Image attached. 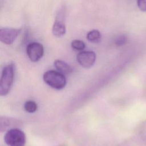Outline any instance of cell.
<instances>
[{
  "label": "cell",
  "mask_w": 146,
  "mask_h": 146,
  "mask_svg": "<svg viewBox=\"0 0 146 146\" xmlns=\"http://www.w3.org/2000/svg\"><path fill=\"white\" fill-rule=\"evenodd\" d=\"M26 53L31 61L34 62H38L43 55V46L38 42L30 43L26 47Z\"/></svg>",
  "instance_id": "277c9868"
},
{
  "label": "cell",
  "mask_w": 146,
  "mask_h": 146,
  "mask_svg": "<svg viewBox=\"0 0 146 146\" xmlns=\"http://www.w3.org/2000/svg\"><path fill=\"white\" fill-rule=\"evenodd\" d=\"M21 29L2 28L0 29V40L6 44H11L15 40Z\"/></svg>",
  "instance_id": "8992f818"
},
{
  "label": "cell",
  "mask_w": 146,
  "mask_h": 146,
  "mask_svg": "<svg viewBox=\"0 0 146 146\" xmlns=\"http://www.w3.org/2000/svg\"><path fill=\"white\" fill-rule=\"evenodd\" d=\"M4 141L9 146H25L26 141L25 133L18 128L8 129L4 136Z\"/></svg>",
  "instance_id": "3957f363"
},
{
  "label": "cell",
  "mask_w": 146,
  "mask_h": 146,
  "mask_svg": "<svg viewBox=\"0 0 146 146\" xmlns=\"http://www.w3.org/2000/svg\"><path fill=\"white\" fill-rule=\"evenodd\" d=\"M71 47L73 49L78 51L83 50L85 48V43L83 41L78 39L73 40L71 43Z\"/></svg>",
  "instance_id": "7c38bea8"
},
{
  "label": "cell",
  "mask_w": 146,
  "mask_h": 146,
  "mask_svg": "<svg viewBox=\"0 0 146 146\" xmlns=\"http://www.w3.org/2000/svg\"><path fill=\"white\" fill-rule=\"evenodd\" d=\"M127 38L124 34H121L117 36L115 40V44L118 46H122L125 43L127 42Z\"/></svg>",
  "instance_id": "4fadbf2b"
},
{
  "label": "cell",
  "mask_w": 146,
  "mask_h": 146,
  "mask_svg": "<svg viewBox=\"0 0 146 146\" xmlns=\"http://www.w3.org/2000/svg\"><path fill=\"white\" fill-rule=\"evenodd\" d=\"M54 64L58 71L63 75L69 74L72 72V68L64 61L57 59L54 61Z\"/></svg>",
  "instance_id": "9c48e42d"
},
{
  "label": "cell",
  "mask_w": 146,
  "mask_h": 146,
  "mask_svg": "<svg viewBox=\"0 0 146 146\" xmlns=\"http://www.w3.org/2000/svg\"><path fill=\"white\" fill-rule=\"evenodd\" d=\"M15 74V66L9 64L2 70L0 80V95L6 96L9 92L13 83Z\"/></svg>",
  "instance_id": "6da1fadb"
},
{
  "label": "cell",
  "mask_w": 146,
  "mask_h": 146,
  "mask_svg": "<svg viewBox=\"0 0 146 146\" xmlns=\"http://www.w3.org/2000/svg\"><path fill=\"white\" fill-rule=\"evenodd\" d=\"M76 60L81 66L88 68L94 64L96 60V54L92 51H82L77 55Z\"/></svg>",
  "instance_id": "5b68a950"
},
{
  "label": "cell",
  "mask_w": 146,
  "mask_h": 146,
  "mask_svg": "<svg viewBox=\"0 0 146 146\" xmlns=\"http://www.w3.org/2000/svg\"><path fill=\"white\" fill-rule=\"evenodd\" d=\"M136 138L140 146H146V120L143 121L137 127Z\"/></svg>",
  "instance_id": "ba28073f"
},
{
  "label": "cell",
  "mask_w": 146,
  "mask_h": 146,
  "mask_svg": "<svg viewBox=\"0 0 146 146\" xmlns=\"http://www.w3.org/2000/svg\"><path fill=\"white\" fill-rule=\"evenodd\" d=\"M24 109L29 113H34L37 110L38 105L33 100H28L24 104Z\"/></svg>",
  "instance_id": "8fae6325"
},
{
  "label": "cell",
  "mask_w": 146,
  "mask_h": 146,
  "mask_svg": "<svg viewBox=\"0 0 146 146\" xmlns=\"http://www.w3.org/2000/svg\"><path fill=\"white\" fill-rule=\"evenodd\" d=\"M59 12L54 22L52 27V33L54 35L57 37H60L66 33V26L63 21V14Z\"/></svg>",
  "instance_id": "52a82bcc"
},
{
  "label": "cell",
  "mask_w": 146,
  "mask_h": 146,
  "mask_svg": "<svg viewBox=\"0 0 146 146\" xmlns=\"http://www.w3.org/2000/svg\"><path fill=\"white\" fill-rule=\"evenodd\" d=\"M87 39L92 43H99L101 40L102 35L98 30H92L88 32L87 34Z\"/></svg>",
  "instance_id": "30bf717a"
},
{
  "label": "cell",
  "mask_w": 146,
  "mask_h": 146,
  "mask_svg": "<svg viewBox=\"0 0 146 146\" xmlns=\"http://www.w3.org/2000/svg\"><path fill=\"white\" fill-rule=\"evenodd\" d=\"M43 79L49 86L56 90L63 88L66 84V79L64 75L55 70L46 71L43 74Z\"/></svg>",
  "instance_id": "7a4b0ae2"
},
{
  "label": "cell",
  "mask_w": 146,
  "mask_h": 146,
  "mask_svg": "<svg viewBox=\"0 0 146 146\" xmlns=\"http://www.w3.org/2000/svg\"><path fill=\"white\" fill-rule=\"evenodd\" d=\"M138 7L143 11H146V0H138L137 1Z\"/></svg>",
  "instance_id": "5bb4252c"
}]
</instances>
